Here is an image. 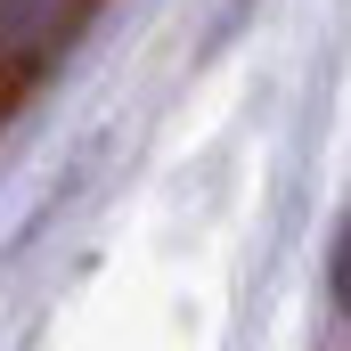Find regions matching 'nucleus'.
Listing matches in <instances>:
<instances>
[{"instance_id":"obj_1","label":"nucleus","mask_w":351,"mask_h":351,"mask_svg":"<svg viewBox=\"0 0 351 351\" xmlns=\"http://www.w3.org/2000/svg\"><path fill=\"white\" fill-rule=\"evenodd\" d=\"M90 0H0V82L33 74L74 25H82Z\"/></svg>"},{"instance_id":"obj_2","label":"nucleus","mask_w":351,"mask_h":351,"mask_svg":"<svg viewBox=\"0 0 351 351\" xmlns=\"http://www.w3.org/2000/svg\"><path fill=\"white\" fill-rule=\"evenodd\" d=\"M327 286H335V311L351 319V221H343V237H335V262H327Z\"/></svg>"}]
</instances>
